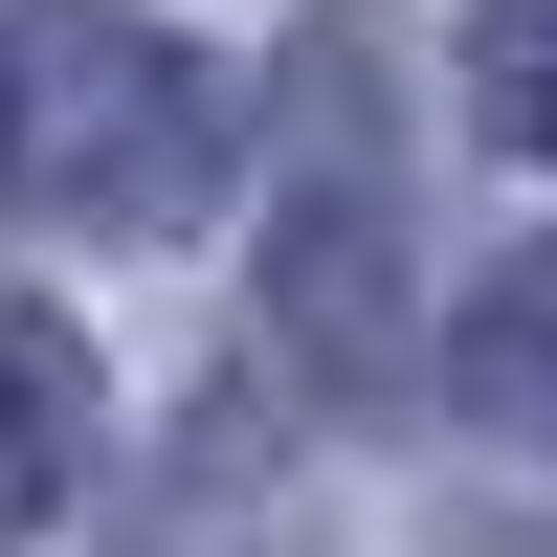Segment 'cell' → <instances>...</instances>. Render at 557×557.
<instances>
[{"instance_id":"cell-1","label":"cell","mask_w":557,"mask_h":557,"mask_svg":"<svg viewBox=\"0 0 557 557\" xmlns=\"http://www.w3.org/2000/svg\"><path fill=\"white\" fill-rule=\"evenodd\" d=\"M223 178V67L134 0H23L0 23V201L23 223H178Z\"/></svg>"},{"instance_id":"cell-2","label":"cell","mask_w":557,"mask_h":557,"mask_svg":"<svg viewBox=\"0 0 557 557\" xmlns=\"http://www.w3.org/2000/svg\"><path fill=\"white\" fill-rule=\"evenodd\" d=\"M268 335H290V380L380 401V357H401V178H357V157L290 178V223H268Z\"/></svg>"},{"instance_id":"cell-3","label":"cell","mask_w":557,"mask_h":557,"mask_svg":"<svg viewBox=\"0 0 557 557\" xmlns=\"http://www.w3.org/2000/svg\"><path fill=\"white\" fill-rule=\"evenodd\" d=\"M67 491H89V335L0 290V557L67 513Z\"/></svg>"},{"instance_id":"cell-4","label":"cell","mask_w":557,"mask_h":557,"mask_svg":"<svg viewBox=\"0 0 557 557\" xmlns=\"http://www.w3.org/2000/svg\"><path fill=\"white\" fill-rule=\"evenodd\" d=\"M446 380H469V424L513 446V469H557V246H513L469 290V357H446Z\"/></svg>"},{"instance_id":"cell-5","label":"cell","mask_w":557,"mask_h":557,"mask_svg":"<svg viewBox=\"0 0 557 557\" xmlns=\"http://www.w3.org/2000/svg\"><path fill=\"white\" fill-rule=\"evenodd\" d=\"M469 112L513 157H557V0H469Z\"/></svg>"}]
</instances>
